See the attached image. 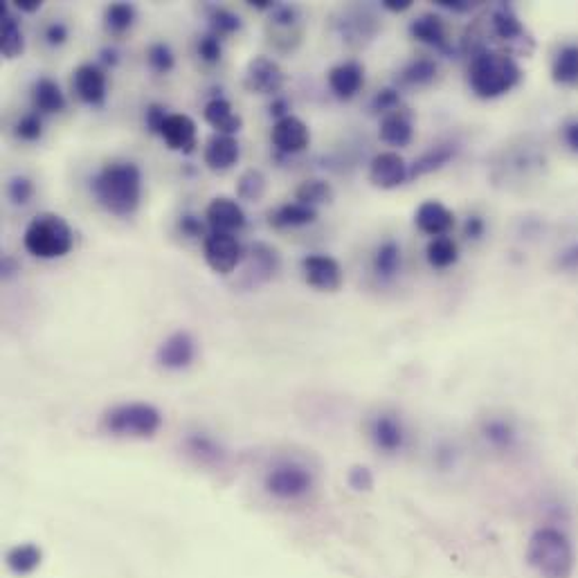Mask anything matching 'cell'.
Segmentation results:
<instances>
[{"mask_svg": "<svg viewBox=\"0 0 578 578\" xmlns=\"http://www.w3.org/2000/svg\"><path fill=\"white\" fill-rule=\"evenodd\" d=\"M328 89L334 90L336 98L352 99L365 84V70L356 61H344L328 70Z\"/></svg>", "mask_w": 578, "mask_h": 578, "instance_id": "18", "label": "cell"}, {"mask_svg": "<svg viewBox=\"0 0 578 578\" xmlns=\"http://www.w3.org/2000/svg\"><path fill=\"white\" fill-rule=\"evenodd\" d=\"M426 257H428V264H430L432 268L444 270L457 264L459 248L450 236H437V239H432L430 243H428Z\"/></svg>", "mask_w": 578, "mask_h": 578, "instance_id": "31", "label": "cell"}, {"mask_svg": "<svg viewBox=\"0 0 578 578\" xmlns=\"http://www.w3.org/2000/svg\"><path fill=\"white\" fill-rule=\"evenodd\" d=\"M135 10L129 3H113L104 12V25L111 34H124L133 28Z\"/></svg>", "mask_w": 578, "mask_h": 578, "instance_id": "36", "label": "cell"}, {"mask_svg": "<svg viewBox=\"0 0 578 578\" xmlns=\"http://www.w3.org/2000/svg\"><path fill=\"white\" fill-rule=\"evenodd\" d=\"M490 28H493L495 37H500L502 41H518L524 34L523 23L509 5L495 7L493 14H490Z\"/></svg>", "mask_w": 578, "mask_h": 578, "instance_id": "28", "label": "cell"}, {"mask_svg": "<svg viewBox=\"0 0 578 578\" xmlns=\"http://www.w3.org/2000/svg\"><path fill=\"white\" fill-rule=\"evenodd\" d=\"M295 200L297 203H304L309 208H315V205H324L334 200V187L328 185L327 181H319V178H310V181H304L295 190Z\"/></svg>", "mask_w": 578, "mask_h": 578, "instance_id": "34", "label": "cell"}, {"mask_svg": "<svg viewBox=\"0 0 578 578\" xmlns=\"http://www.w3.org/2000/svg\"><path fill=\"white\" fill-rule=\"evenodd\" d=\"M243 84L251 93L277 95L279 90L284 89V84H286V74H284L282 65H279L277 61L270 59V56L259 55L248 64V68H245Z\"/></svg>", "mask_w": 578, "mask_h": 578, "instance_id": "8", "label": "cell"}, {"mask_svg": "<svg viewBox=\"0 0 578 578\" xmlns=\"http://www.w3.org/2000/svg\"><path fill=\"white\" fill-rule=\"evenodd\" d=\"M563 135H565V142H567V147L572 149V151L578 153V120L569 122V124L565 126Z\"/></svg>", "mask_w": 578, "mask_h": 578, "instance_id": "50", "label": "cell"}, {"mask_svg": "<svg viewBox=\"0 0 578 578\" xmlns=\"http://www.w3.org/2000/svg\"><path fill=\"white\" fill-rule=\"evenodd\" d=\"M203 117L218 135H236L243 129V117L223 98H214L205 104Z\"/></svg>", "mask_w": 578, "mask_h": 578, "instance_id": "21", "label": "cell"}, {"mask_svg": "<svg viewBox=\"0 0 578 578\" xmlns=\"http://www.w3.org/2000/svg\"><path fill=\"white\" fill-rule=\"evenodd\" d=\"M437 5L446 7V10H453V12L472 10V3H466V0H437Z\"/></svg>", "mask_w": 578, "mask_h": 578, "instance_id": "52", "label": "cell"}, {"mask_svg": "<svg viewBox=\"0 0 578 578\" xmlns=\"http://www.w3.org/2000/svg\"><path fill=\"white\" fill-rule=\"evenodd\" d=\"M209 28H212V34H217V37H230V34L239 32L241 19L234 12L225 10V7H214L209 12Z\"/></svg>", "mask_w": 578, "mask_h": 578, "instance_id": "39", "label": "cell"}, {"mask_svg": "<svg viewBox=\"0 0 578 578\" xmlns=\"http://www.w3.org/2000/svg\"><path fill=\"white\" fill-rule=\"evenodd\" d=\"M32 104L37 113L52 115V113H61L65 108V95L55 79L41 77L32 89Z\"/></svg>", "mask_w": 578, "mask_h": 578, "instance_id": "25", "label": "cell"}, {"mask_svg": "<svg viewBox=\"0 0 578 578\" xmlns=\"http://www.w3.org/2000/svg\"><path fill=\"white\" fill-rule=\"evenodd\" d=\"M196 340L190 331H176L160 343L156 352V362L167 371H183L196 361Z\"/></svg>", "mask_w": 578, "mask_h": 578, "instance_id": "9", "label": "cell"}, {"mask_svg": "<svg viewBox=\"0 0 578 578\" xmlns=\"http://www.w3.org/2000/svg\"><path fill=\"white\" fill-rule=\"evenodd\" d=\"M196 50H199V56L205 61V64L214 65L221 61L223 56V47H221V37H217V34H205V37L199 38V46H196Z\"/></svg>", "mask_w": 578, "mask_h": 578, "instance_id": "42", "label": "cell"}, {"mask_svg": "<svg viewBox=\"0 0 578 578\" xmlns=\"http://www.w3.org/2000/svg\"><path fill=\"white\" fill-rule=\"evenodd\" d=\"M46 41L55 47L64 46L68 41V28L61 21H55V23H50L46 28Z\"/></svg>", "mask_w": 578, "mask_h": 578, "instance_id": "47", "label": "cell"}, {"mask_svg": "<svg viewBox=\"0 0 578 578\" xmlns=\"http://www.w3.org/2000/svg\"><path fill=\"white\" fill-rule=\"evenodd\" d=\"M551 74H554L556 84H578V46H565L556 55Z\"/></svg>", "mask_w": 578, "mask_h": 578, "instance_id": "30", "label": "cell"}, {"mask_svg": "<svg viewBox=\"0 0 578 578\" xmlns=\"http://www.w3.org/2000/svg\"><path fill=\"white\" fill-rule=\"evenodd\" d=\"M484 234V221L480 217H471L466 221V236L468 239H480Z\"/></svg>", "mask_w": 578, "mask_h": 578, "instance_id": "51", "label": "cell"}, {"mask_svg": "<svg viewBox=\"0 0 578 578\" xmlns=\"http://www.w3.org/2000/svg\"><path fill=\"white\" fill-rule=\"evenodd\" d=\"M481 435H484L486 444L493 446L495 450H511L518 441V432H515L514 423L506 419H489L481 426Z\"/></svg>", "mask_w": 578, "mask_h": 578, "instance_id": "29", "label": "cell"}, {"mask_svg": "<svg viewBox=\"0 0 578 578\" xmlns=\"http://www.w3.org/2000/svg\"><path fill=\"white\" fill-rule=\"evenodd\" d=\"M169 113L167 108L162 106V104H151V106H147V113H144V122H147V129L151 131V133H157L160 135L162 126H165V122H167Z\"/></svg>", "mask_w": 578, "mask_h": 578, "instance_id": "45", "label": "cell"}, {"mask_svg": "<svg viewBox=\"0 0 578 578\" xmlns=\"http://www.w3.org/2000/svg\"><path fill=\"white\" fill-rule=\"evenodd\" d=\"M383 7H385V10L401 14V12L410 10L412 0H383Z\"/></svg>", "mask_w": 578, "mask_h": 578, "instance_id": "54", "label": "cell"}, {"mask_svg": "<svg viewBox=\"0 0 578 578\" xmlns=\"http://www.w3.org/2000/svg\"><path fill=\"white\" fill-rule=\"evenodd\" d=\"M12 273H14V261L5 259L3 261V275H5V277H10Z\"/></svg>", "mask_w": 578, "mask_h": 578, "instance_id": "55", "label": "cell"}, {"mask_svg": "<svg viewBox=\"0 0 578 578\" xmlns=\"http://www.w3.org/2000/svg\"><path fill=\"white\" fill-rule=\"evenodd\" d=\"M187 448H190V453L194 455V457H199L200 462L209 463V462H221L223 459L221 446H218L212 437L200 435V432H196V435H191L190 439H187Z\"/></svg>", "mask_w": 578, "mask_h": 578, "instance_id": "37", "label": "cell"}, {"mask_svg": "<svg viewBox=\"0 0 578 578\" xmlns=\"http://www.w3.org/2000/svg\"><path fill=\"white\" fill-rule=\"evenodd\" d=\"M0 14H3V23H0V50H3L5 59H16L25 50L23 30H21L19 21L10 14V7L7 5L0 7Z\"/></svg>", "mask_w": 578, "mask_h": 578, "instance_id": "26", "label": "cell"}, {"mask_svg": "<svg viewBox=\"0 0 578 578\" xmlns=\"http://www.w3.org/2000/svg\"><path fill=\"white\" fill-rule=\"evenodd\" d=\"M313 472L295 462H284L270 468L264 480V489L279 502H300L313 490Z\"/></svg>", "mask_w": 578, "mask_h": 578, "instance_id": "6", "label": "cell"}, {"mask_svg": "<svg viewBox=\"0 0 578 578\" xmlns=\"http://www.w3.org/2000/svg\"><path fill=\"white\" fill-rule=\"evenodd\" d=\"M74 234L64 217L55 212L37 214L23 234L25 251L37 259H61L72 251Z\"/></svg>", "mask_w": 578, "mask_h": 578, "instance_id": "5", "label": "cell"}, {"mask_svg": "<svg viewBox=\"0 0 578 578\" xmlns=\"http://www.w3.org/2000/svg\"><path fill=\"white\" fill-rule=\"evenodd\" d=\"M558 266L563 270H567V273H578V243L569 245L567 251L560 252Z\"/></svg>", "mask_w": 578, "mask_h": 578, "instance_id": "48", "label": "cell"}, {"mask_svg": "<svg viewBox=\"0 0 578 578\" xmlns=\"http://www.w3.org/2000/svg\"><path fill=\"white\" fill-rule=\"evenodd\" d=\"M203 255L209 268L217 275L234 273L236 266L241 264L243 248L234 234L225 232H209L203 239Z\"/></svg>", "mask_w": 578, "mask_h": 578, "instance_id": "7", "label": "cell"}, {"mask_svg": "<svg viewBox=\"0 0 578 578\" xmlns=\"http://www.w3.org/2000/svg\"><path fill=\"white\" fill-rule=\"evenodd\" d=\"M205 221H208L212 232L234 234V232L245 227V212L239 205V200L227 199V196H217V199L209 200L208 209H205Z\"/></svg>", "mask_w": 578, "mask_h": 578, "instance_id": "15", "label": "cell"}, {"mask_svg": "<svg viewBox=\"0 0 578 578\" xmlns=\"http://www.w3.org/2000/svg\"><path fill=\"white\" fill-rule=\"evenodd\" d=\"M95 200L115 217H131L142 200V174L135 162H108L90 181Z\"/></svg>", "mask_w": 578, "mask_h": 578, "instance_id": "1", "label": "cell"}, {"mask_svg": "<svg viewBox=\"0 0 578 578\" xmlns=\"http://www.w3.org/2000/svg\"><path fill=\"white\" fill-rule=\"evenodd\" d=\"M437 64L428 56L414 59L412 64H407L401 72V84L405 86H428L430 81H435L437 77Z\"/></svg>", "mask_w": 578, "mask_h": 578, "instance_id": "35", "label": "cell"}, {"mask_svg": "<svg viewBox=\"0 0 578 578\" xmlns=\"http://www.w3.org/2000/svg\"><path fill=\"white\" fill-rule=\"evenodd\" d=\"M270 140L277 151L288 153H302L310 144V131L304 120L297 115H286L282 120L275 122L273 131H270Z\"/></svg>", "mask_w": 578, "mask_h": 578, "instance_id": "14", "label": "cell"}, {"mask_svg": "<svg viewBox=\"0 0 578 578\" xmlns=\"http://www.w3.org/2000/svg\"><path fill=\"white\" fill-rule=\"evenodd\" d=\"M43 547L38 542H16L5 554V565L14 576L28 578L34 572H38L43 565Z\"/></svg>", "mask_w": 578, "mask_h": 578, "instance_id": "20", "label": "cell"}, {"mask_svg": "<svg viewBox=\"0 0 578 578\" xmlns=\"http://www.w3.org/2000/svg\"><path fill=\"white\" fill-rule=\"evenodd\" d=\"M414 221L423 234L437 239V236H446V232L455 225V214L439 200H426L419 205Z\"/></svg>", "mask_w": 578, "mask_h": 578, "instance_id": "19", "label": "cell"}, {"mask_svg": "<svg viewBox=\"0 0 578 578\" xmlns=\"http://www.w3.org/2000/svg\"><path fill=\"white\" fill-rule=\"evenodd\" d=\"M41 5H43L41 0H16L14 3L16 10L25 12V14H34V12L41 10Z\"/></svg>", "mask_w": 578, "mask_h": 578, "instance_id": "53", "label": "cell"}, {"mask_svg": "<svg viewBox=\"0 0 578 578\" xmlns=\"http://www.w3.org/2000/svg\"><path fill=\"white\" fill-rule=\"evenodd\" d=\"M160 138L174 151L191 153L196 147V122L185 113H169L167 122L160 131Z\"/></svg>", "mask_w": 578, "mask_h": 578, "instance_id": "16", "label": "cell"}, {"mask_svg": "<svg viewBox=\"0 0 578 578\" xmlns=\"http://www.w3.org/2000/svg\"><path fill=\"white\" fill-rule=\"evenodd\" d=\"M349 484L356 490H370L374 486V477H371V472L365 466H356L349 472Z\"/></svg>", "mask_w": 578, "mask_h": 578, "instance_id": "46", "label": "cell"}, {"mask_svg": "<svg viewBox=\"0 0 578 578\" xmlns=\"http://www.w3.org/2000/svg\"><path fill=\"white\" fill-rule=\"evenodd\" d=\"M72 89L77 98L89 106H102L106 102V72L95 64H81L72 72Z\"/></svg>", "mask_w": 578, "mask_h": 578, "instance_id": "12", "label": "cell"}, {"mask_svg": "<svg viewBox=\"0 0 578 578\" xmlns=\"http://www.w3.org/2000/svg\"><path fill=\"white\" fill-rule=\"evenodd\" d=\"M241 147L234 135H212L205 144L203 160L212 172H227L239 162Z\"/></svg>", "mask_w": 578, "mask_h": 578, "instance_id": "17", "label": "cell"}, {"mask_svg": "<svg viewBox=\"0 0 578 578\" xmlns=\"http://www.w3.org/2000/svg\"><path fill=\"white\" fill-rule=\"evenodd\" d=\"M455 156H457V144L453 142L435 144V147L423 151L421 156L414 160V165L410 167V178H421L432 172H439V169L446 167Z\"/></svg>", "mask_w": 578, "mask_h": 578, "instance_id": "22", "label": "cell"}, {"mask_svg": "<svg viewBox=\"0 0 578 578\" xmlns=\"http://www.w3.org/2000/svg\"><path fill=\"white\" fill-rule=\"evenodd\" d=\"M16 135H19L21 140H25V142H37V140L43 135L41 115L34 111V113H28V115L21 117V120L16 122Z\"/></svg>", "mask_w": 578, "mask_h": 578, "instance_id": "41", "label": "cell"}, {"mask_svg": "<svg viewBox=\"0 0 578 578\" xmlns=\"http://www.w3.org/2000/svg\"><path fill=\"white\" fill-rule=\"evenodd\" d=\"M378 133L385 144H392V147H405V144L412 142L414 129H412V120L405 111H392L387 113V115H383Z\"/></svg>", "mask_w": 578, "mask_h": 578, "instance_id": "24", "label": "cell"}, {"mask_svg": "<svg viewBox=\"0 0 578 578\" xmlns=\"http://www.w3.org/2000/svg\"><path fill=\"white\" fill-rule=\"evenodd\" d=\"M266 187H268V183H266L264 172L245 169L239 176V181H236V196L241 200H248V203H259L266 196Z\"/></svg>", "mask_w": 578, "mask_h": 578, "instance_id": "32", "label": "cell"}, {"mask_svg": "<svg viewBox=\"0 0 578 578\" xmlns=\"http://www.w3.org/2000/svg\"><path fill=\"white\" fill-rule=\"evenodd\" d=\"M410 34L414 38H417V41L426 43V46L437 47V50H441V52H450V46H448V38H446V28H444V21H441V16H437V14L419 16V19L412 21Z\"/></svg>", "mask_w": 578, "mask_h": 578, "instance_id": "23", "label": "cell"}, {"mask_svg": "<svg viewBox=\"0 0 578 578\" xmlns=\"http://www.w3.org/2000/svg\"><path fill=\"white\" fill-rule=\"evenodd\" d=\"M410 178V167L398 151H380L370 162V181L380 190H394Z\"/></svg>", "mask_w": 578, "mask_h": 578, "instance_id": "11", "label": "cell"}, {"mask_svg": "<svg viewBox=\"0 0 578 578\" xmlns=\"http://www.w3.org/2000/svg\"><path fill=\"white\" fill-rule=\"evenodd\" d=\"M315 218H318L315 208H309V205L293 200V203H286L282 205V208L275 209V212H270V225L304 227V225H310V223H315Z\"/></svg>", "mask_w": 578, "mask_h": 578, "instance_id": "27", "label": "cell"}, {"mask_svg": "<svg viewBox=\"0 0 578 578\" xmlns=\"http://www.w3.org/2000/svg\"><path fill=\"white\" fill-rule=\"evenodd\" d=\"M147 64H149V68L153 70V72L167 74V72H172V68H174V64H176V59H174V52H172V47L167 46V43L157 41V43H151V46H149Z\"/></svg>", "mask_w": 578, "mask_h": 578, "instance_id": "38", "label": "cell"}, {"mask_svg": "<svg viewBox=\"0 0 578 578\" xmlns=\"http://www.w3.org/2000/svg\"><path fill=\"white\" fill-rule=\"evenodd\" d=\"M7 196H10V200L14 205L30 203V199L34 196L32 181H30V178H25V176H14L10 181V185H7Z\"/></svg>", "mask_w": 578, "mask_h": 578, "instance_id": "43", "label": "cell"}, {"mask_svg": "<svg viewBox=\"0 0 578 578\" xmlns=\"http://www.w3.org/2000/svg\"><path fill=\"white\" fill-rule=\"evenodd\" d=\"M181 230L185 232L187 236H203V223H200V218H196V217H183Z\"/></svg>", "mask_w": 578, "mask_h": 578, "instance_id": "49", "label": "cell"}, {"mask_svg": "<svg viewBox=\"0 0 578 578\" xmlns=\"http://www.w3.org/2000/svg\"><path fill=\"white\" fill-rule=\"evenodd\" d=\"M302 273L309 286L318 291H338L343 284V268L328 255H309L302 259Z\"/></svg>", "mask_w": 578, "mask_h": 578, "instance_id": "13", "label": "cell"}, {"mask_svg": "<svg viewBox=\"0 0 578 578\" xmlns=\"http://www.w3.org/2000/svg\"><path fill=\"white\" fill-rule=\"evenodd\" d=\"M162 412L144 401L117 403L104 412L102 430L122 439H151L162 428Z\"/></svg>", "mask_w": 578, "mask_h": 578, "instance_id": "4", "label": "cell"}, {"mask_svg": "<svg viewBox=\"0 0 578 578\" xmlns=\"http://www.w3.org/2000/svg\"><path fill=\"white\" fill-rule=\"evenodd\" d=\"M370 439L380 453H401L407 444L405 423L401 421V417L392 414V412H378L370 421Z\"/></svg>", "mask_w": 578, "mask_h": 578, "instance_id": "10", "label": "cell"}, {"mask_svg": "<svg viewBox=\"0 0 578 578\" xmlns=\"http://www.w3.org/2000/svg\"><path fill=\"white\" fill-rule=\"evenodd\" d=\"M252 259H255V264L259 266V270L266 275V277H273V275L279 270V264H282L279 252L275 251L273 245L261 243V241H257V243L252 245Z\"/></svg>", "mask_w": 578, "mask_h": 578, "instance_id": "40", "label": "cell"}, {"mask_svg": "<svg viewBox=\"0 0 578 578\" xmlns=\"http://www.w3.org/2000/svg\"><path fill=\"white\" fill-rule=\"evenodd\" d=\"M398 104H401V95H398V90L385 89V90H380L378 95H376L374 102H371V106H374V111H378V113H383V115H387V113L398 111Z\"/></svg>", "mask_w": 578, "mask_h": 578, "instance_id": "44", "label": "cell"}, {"mask_svg": "<svg viewBox=\"0 0 578 578\" xmlns=\"http://www.w3.org/2000/svg\"><path fill=\"white\" fill-rule=\"evenodd\" d=\"M398 268H401V245L396 241H385L374 255V273L389 279L398 273Z\"/></svg>", "mask_w": 578, "mask_h": 578, "instance_id": "33", "label": "cell"}, {"mask_svg": "<svg viewBox=\"0 0 578 578\" xmlns=\"http://www.w3.org/2000/svg\"><path fill=\"white\" fill-rule=\"evenodd\" d=\"M520 77V65L511 56L490 50L475 52L468 68V84L481 99L502 98L518 84Z\"/></svg>", "mask_w": 578, "mask_h": 578, "instance_id": "3", "label": "cell"}, {"mask_svg": "<svg viewBox=\"0 0 578 578\" xmlns=\"http://www.w3.org/2000/svg\"><path fill=\"white\" fill-rule=\"evenodd\" d=\"M104 61H106V64H117V52L115 50H104Z\"/></svg>", "mask_w": 578, "mask_h": 578, "instance_id": "56", "label": "cell"}, {"mask_svg": "<svg viewBox=\"0 0 578 578\" xmlns=\"http://www.w3.org/2000/svg\"><path fill=\"white\" fill-rule=\"evenodd\" d=\"M527 563L540 578H572L576 551L567 533L556 527H540L527 542Z\"/></svg>", "mask_w": 578, "mask_h": 578, "instance_id": "2", "label": "cell"}]
</instances>
